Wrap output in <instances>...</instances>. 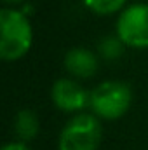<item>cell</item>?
Listing matches in <instances>:
<instances>
[{"mask_svg":"<svg viewBox=\"0 0 148 150\" xmlns=\"http://www.w3.org/2000/svg\"><path fill=\"white\" fill-rule=\"evenodd\" d=\"M12 129H14V134L18 136V140H21V142L28 143V142L35 140L40 133L38 115L30 108H21L14 117Z\"/></svg>","mask_w":148,"mask_h":150,"instance_id":"cell-7","label":"cell"},{"mask_svg":"<svg viewBox=\"0 0 148 150\" xmlns=\"http://www.w3.org/2000/svg\"><path fill=\"white\" fill-rule=\"evenodd\" d=\"M2 150H32L28 147V143L26 142H21V140H14V142H9V143H5Z\"/></svg>","mask_w":148,"mask_h":150,"instance_id":"cell-10","label":"cell"},{"mask_svg":"<svg viewBox=\"0 0 148 150\" xmlns=\"http://www.w3.org/2000/svg\"><path fill=\"white\" fill-rule=\"evenodd\" d=\"M5 4H11V5H16V4H21L23 0H4Z\"/></svg>","mask_w":148,"mask_h":150,"instance_id":"cell-11","label":"cell"},{"mask_svg":"<svg viewBox=\"0 0 148 150\" xmlns=\"http://www.w3.org/2000/svg\"><path fill=\"white\" fill-rule=\"evenodd\" d=\"M127 0H82V4L99 16H110L124 9Z\"/></svg>","mask_w":148,"mask_h":150,"instance_id":"cell-8","label":"cell"},{"mask_svg":"<svg viewBox=\"0 0 148 150\" xmlns=\"http://www.w3.org/2000/svg\"><path fill=\"white\" fill-rule=\"evenodd\" d=\"M33 44V28L28 16L14 7L0 11V58L18 61L28 54Z\"/></svg>","mask_w":148,"mask_h":150,"instance_id":"cell-1","label":"cell"},{"mask_svg":"<svg viewBox=\"0 0 148 150\" xmlns=\"http://www.w3.org/2000/svg\"><path fill=\"white\" fill-rule=\"evenodd\" d=\"M103 136L101 119L92 112L73 113L58 138V150H98Z\"/></svg>","mask_w":148,"mask_h":150,"instance_id":"cell-3","label":"cell"},{"mask_svg":"<svg viewBox=\"0 0 148 150\" xmlns=\"http://www.w3.org/2000/svg\"><path fill=\"white\" fill-rule=\"evenodd\" d=\"M91 91H87L73 77H61L51 87L52 105L66 113H80L89 108Z\"/></svg>","mask_w":148,"mask_h":150,"instance_id":"cell-5","label":"cell"},{"mask_svg":"<svg viewBox=\"0 0 148 150\" xmlns=\"http://www.w3.org/2000/svg\"><path fill=\"white\" fill-rule=\"evenodd\" d=\"M132 103V89L124 80H105L91 91L89 110L103 120L124 117Z\"/></svg>","mask_w":148,"mask_h":150,"instance_id":"cell-2","label":"cell"},{"mask_svg":"<svg viewBox=\"0 0 148 150\" xmlns=\"http://www.w3.org/2000/svg\"><path fill=\"white\" fill-rule=\"evenodd\" d=\"M117 35L132 49H148V4H134L120 11Z\"/></svg>","mask_w":148,"mask_h":150,"instance_id":"cell-4","label":"cell"},{"mask_svg":"<svg viewBox=\"0 0 148 150\" xmlns=\"http://www.w3.org/2000/svg\"><path fill=\"white\" fill-rule=\"evenodd\" d=\"M124 47H125V44L118 38V35H115V37H105V38H101V42L98 45V52L105 59H117V58L122 56Z\"/></svg>","mask_w":148,"mask_h":150,"instance_id":"cell-9","label":"cell"},{"mask_svg":"<svg viewBox=\"0 0 148 150\" xmlns=\"http://www.w3.org/2000/svg\"><path fill=\"white\" fill-rule=\"evenodd\" d=\"M65 70L73 79H91L98 74L99 56L85 47H73L65 54Z\"/></svg>","mask_w":148,"mask_h":150,"instance_id":"cell-6","label":"cell"}]
</instances>
